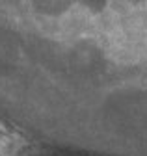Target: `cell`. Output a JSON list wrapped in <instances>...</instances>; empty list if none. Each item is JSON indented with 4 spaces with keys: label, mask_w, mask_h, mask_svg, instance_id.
<instances>
[{
    "label": "cell",
    "mask_w": 147,
    "mask_h": 156,
    "mask_svg": "<svg viewBox=\"0 0 147 156\" xmlns=\"http://www.w3.org/2000/svg\"><path fill=\"white\" fill-rule=\"evenodd\" d=\"M71 2L73 8H80L89 15H102L110 8L112 0H71Z\"/></svg>",
    "instance_id": "cell-1"
}]
</instances>
